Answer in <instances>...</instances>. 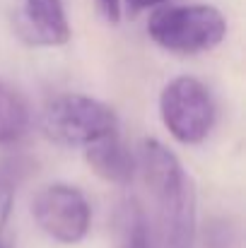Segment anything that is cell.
Returning a JSON list of instances; mask_svg holds the SVG:
<instances>
[{"instance_id": "6da1fadb", "label": "cell", "mask_w": 246, "mask_h": 248, "mask_svg": "<svg viewBox=\"0 0 246 248\" xmlns=\"http://www.w3.org/2000/svg\"><path fill=\"white\" fill-rule=\"evenodd\" d=\"M140 173L155 207L164 248H193L196 195L181 162L160 140L140 145Z\"/></svg>"}, {"instance_id": "7a4b0ae2", "label": "cell", "mask_w": 246, "mask_h": 248, "mask_svg": "<svg viewBox=\"0 0 246 248\" xmlns=\"http://www.w3.org/2000/svg\"><path fill=\"white\" fill-rule=\"evenodd\" d=\"M227 24L213 5H179L157 10L148 22L150 39L171 53H200L225 39Z\"/></svg>"}, {"instance_id": "3957f363", "label": "cell", "mask_w": 246, "mask_h": 248, "mask_svg": "<svg viewBox=\"0 0 246 248\" xmlns=\"http://www.w3.org/2000/svg\"><path fill=\"white\" fill-rule=\"evenodd\" d=\"M41 128L49 140L68 147L89 145L104 135L116 133L118 118L111 106L84 96V94H58L41 113Z\"/></svg>"}, {"instance_id": "277c9868", "label": "cell", "mask_w": 246, "mask_h": 248, "mask_svg": "<svg viewBox=\"0 0 246 248\" xmlns=\"http://www.w3.org/2000/svg\"><path fill=\"white\" fill-rule=\"evenodd\" d=\"M160 113L166 130L183 145H198L215 125V104L208 87L196 78H176L162 89Z\"/></svg>"}, {"instance_id": "5b68a950", "label": "cell", "mask_w": 246, "mask_h": 248, "mask_svg": "<svg viewBox=\"0 0 246 248\" xmlns=\"http://www.w3.org/2000/svg\"><path fill=\"white\" fill-rule=\"evenodd\" d=\"M36 224L61 244H78L89 229V202L80 188L53 183L44 188L32 205Z\"/></svg>"}, {"instance_id": "8992f818", "label": "cell", "mask_w": 246, "mask_h": 248, "mask_svg": "<svg viewBox=\"0 0 246 248\" xmlns=\"http://www.w3.org/2000/svg\"><path fill=\"white\" fill-rule=\"evenodd\" d=\"M17 29L34 46H63L70 39V24L61 0H24Z\"/></svg>"}, {"instance_id": "52a82bcc", "label": "cell", "mask_w": 246, "mask_h": 248, "mask_svg": "<svg viewBox=\"0 0 246 248\" xmlns=\"http://www.w3.org/2000/svg\"><path fill=\"white\" fill-rule=\"evenodd\" d=\"M84 159L97 176L109 183L126 186L133 178V157L121 142L118 133L104 135L89 145H84Z\"/></svg>"}, {"instance_id": "ba28073f", "label": "cell", "mask_w": 246, "mask_h": 248, "mask_svg": "<svg viewBox=\"0 0 246 248\" xmlns=\"http://www.w3.org/2000/svg\"><path fill=\"white\" fill-rule=\"evenodd\" d=\"M116 248H152L148 217L135 198H128L116 215Z\"/></svg>"}, {"instance_id": "9c48e42d", "label": "cell", "mask_w": 246, "mask_h": 248, "mask_svg": "<svg viewBox=\"0 0 246 248\" xmlns=\"http://www.w3.org/2000/svg\"><path fill=\"white\" fill-rule=\"evenodd\" d=\"M29 113L17 92L0 82V145H10L19 140L27 130Z\"/></svg>"}, {"instance_id": "30bf717a", "label": "cell", "mask_w": 246, "mask_h": 248, "mask_svg": "<svg viewBox=\"0 0 246 248\" xmlns=\"http://www.w3.org/2000/svg\"><path fill=\"white\" fill-rule=\"evenodd\" d=\"M29 169H32V162L22 155L0 159V229L12 212L15 190H17V186L22 183V178L27 176Z\"/></svg>"}, {"instance_id": "8fae6325", "label": "cell", "mask_w": 246, "mask_h": 248, "mask_svg": "<svg viewBox=\"0 0 246 248\" xmlns=\"http://www.w3.org/2000/svg\"><path fill=\"white\" fill-rule=\"evenodd\" d=\"M97 5H99V10H101L106 22L116 24L121 19V0H97Z\"/></svg>"}, {"instance_id": "7c38bea8", "label": "cell", "mask_w": 246, "mask_h": 248, "mask_svg": "<svg viewBox=\"0 0 246 248\" xmlns=\"http://www.w3.org/2000/svg\"><path fill=\"white\" fill-rule=\"evenodd\" d=\"M162 2H166V0H126V7H128V15H131V17H135L138 12L150 10V7L162 5Z\"/></svg>"}, {"instance_id": "4fadbf2b", "label": "cell", "mask_w": 246, "mask_h": 248, "mask_svg": "<svg viewBox=\"0 0 246 248\" xmlns=\"http://www.w3.org/2000/svg\"><path fill=\"white\" fill-rule=\"evenodd\" d=\"M0 248H7V241H5V236H2V232H0Z\"/></svg>"}]
</instances>
